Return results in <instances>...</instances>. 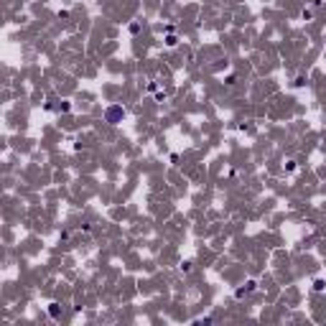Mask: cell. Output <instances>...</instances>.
I'll return each instance as SVG.
<instances>
[{
  "label": "cell",
  "instance_id": "6da1fadb",
  "mask_svg": "<svg viewBox=\"0 0 326 326\" xmlns=\"http://www.w3.org/2000/svg\"><path fill=\"white\" fill-rule=\"evenodd\" d=\"M48 313H51V316H59V306H56V303H51V308H48Z\"/></svg>",
  "mask_w": 326,
  "mask_h": 326
}]
</instances>
